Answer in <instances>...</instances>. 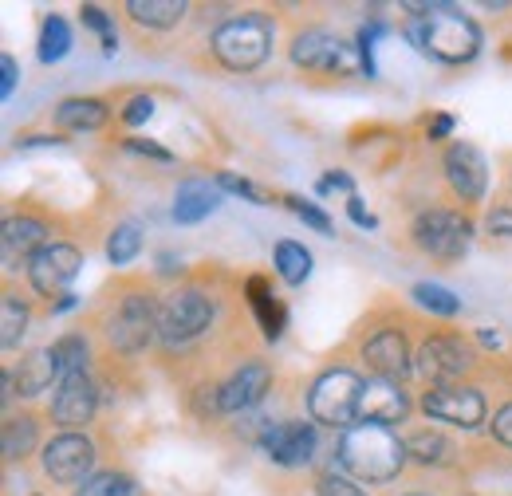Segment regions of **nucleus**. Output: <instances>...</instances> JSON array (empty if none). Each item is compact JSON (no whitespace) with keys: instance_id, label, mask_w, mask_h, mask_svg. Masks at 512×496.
<instances>
[{"instance_id":"obj_17","label":"nucleus","mask_w":512,"mask_h":496,"mask_svg":"<svg viewBox=\"0 0 512 496\" xmlns=\"http://www.w3.org/2000/svg\"><path fill=\"white\" fill-rule=\"evenodd\" d=\"M95 406H99V394H95V382L87 374L79 371L60 378V394L52 402V418L60 426H87L91 414H95Z\"/></svg>"},{"instance_id":"obj_20","label":"nucleus","mask_w":512,"mask_h":496,"mask_svg":"<svg viewBox=\"0 0 512 496\" xmlns=\"http://www.w3.org/2000/svg\"><path fill=\"white\" fill-rule=\"evenodd\" d=\"M4 264H12L16 256H36L40 248H48V229L36 217H8L4 221Z\"/></svg>"},{"instance_id":"obj_34","label":"nucleus","mask_w":512,"mask_h":496,"mask_svg":"<svg viewBox=\"0 0 512 496\" xmlns=\"http://www.w3.org/2000/svg\"><path fill=\"white\" fill-rule=\"evenodd\" d=\"M79 16H83V24H87L91 32H99V40H103V52H107V56H115V48H119V36H115V24L107 20V12H103V8H95V4H83V8H79Z\"/></svg>"},{"instance_id":"obj_21","label":"nucleus","mask_w":512,"mask_h":496,"mask_svg":"<svg viewBox=\"0 0 512 496\" xmlns=\"http://www.w3.org/2000/svg\"><path fill=\"white\" fill-rule=\"evenodd\" d=\"M245 292H249V304H253L256 319H260V327H264V335H268V339H280L288 315H284V304L276 300V292L268 288V280H264V276H249Z\"/></svg>"},{"instance_id":"obj_19","label":"nucleus","mask_w":512,"mask_h":496,"mask_svg":"<svg viewBox=\"0 0 512 496\" xmlns=\"http://www.w3.org/2000/svg\"><path fill=\"white\" fill-rule=\"evenodd\" d=\"M363 359L371 363V371L379 378H390V382H398L402 374L410 371V347H406L402 331H379L375 339H367Z\"/></svg>"},{"instance_id":"obj_47","label":"nucleus","mask_w":512,"mask_h":496,"mask_svg":"<svg viewBox=\"0 0 512 496\" xmlns=\"http://www.w3.org/2000/svg\"><path fill=\"white\" fill-rule=\"evenodd\" d=\"M158 264H162V272H174V256L166 252V256H158Z\"/></svg>"},{"instance_id":"obj_36","label":"nucleus","mask_w":512,"mask_h":496,"mask_svg":"<svg viewBox=\"0 0 512 496\" xmlns=\"http://www.w3.org/2000/svg\"><path fill=\"white\" fill-rule=\"evenodd\" d=\"M213 182L225 189V193H237V197H245V201H256V205H260V201H268V193H264L260 186H253L249 178H237V174H217Z\"/></svg>"},{"instance_id":"obj_23","label":"nucleus","mask_w":512,"mask_h":496,"mask_svg":"<svg viewBox=\"0 0 512 496\" xmlns=\"http://www.w3.org/2000/svg\"><path fill=\"white\" fill-rule=\"evenodd\" d=\"M56 123L64 130H99L107 123V103L103 99H64L56 107Z\"/></svg>"},{"instance_id":"obj_6","label":"nucleus","mask_w":512,"mask_h":496,"mask_svg":"<svg viewBox=\"0 0 512 496\" xmlns=\"http://www.w3.org/2000/svg\"><path fill=\"white\" fill-rule=\"evenodd\" d=\"M213 319V304L197 292V288H182L174 296H166V304L158 311V335L162 343H190L197 339Z\"/></svg>"},{"instance_id":"obj_12","label":"nucleus","mask_w":512,"mask_h":496,"mask_svg":"<svg viewBox=\"0 0 512 496\" xmlns=\"http://www.w3.org/2000/svg\"><path fill=\"white\" fill-rule=\"evenodd\" d=\"M158 331V311L146 296H130L111 319V343L119 351H142Z\"/></svg>"},{"instance_id":"obj_8","label":"nucleus","mask_w":512,"mask_h":496,"mask_svg":"<svg viewBox=\"0 0 512 496\" xmlns=\"http://www.w3.org/2000/svg\"><path fill=\"white\" fill-rule=\"evenodd\" d=\"M95 469V445L83 434H60L44 445V473L60 485H79Z\"/></svg>"},{"instance_id":"obj_30","label":"nucleus","mask_w":512,"mask_h":496,"mask_svg":"<svg viewBox=\"0 0 512 496\" xmlns=\"http://www.w3.org/2000/svg\"><path fill=\"white\" fill-rule=\"evenodd\" d=\"M48 351H52V359H56L60 378L79 374L83 371V363H87V343H83V335H64V339H56Z\"/></svg>"},{"instance_id":"obj_38","label":"nucleus","mask_w":512,"mask_h":496,"mask_svg":"<svg viewBox=\"0 0 512 496\" xmlns=\"http://www.w3.org/2000/svg\"><path fill=\"white\" fill-rule=\"evenodd\" d=\"M150 115H154V99H150V95H134L127 107H123V123H130V126L146 123Z\"/></svg>"},{"instance_id":"obj_44","label":"nucleus","mask_w":512,"mask_h":496,"mask_svg":"<svg viewBox=\"0 0 512 496\" xmlns=\"http://www.w3.org/2000/svg\"><path fill=\"white\" fill-rule=\"evenodd\" d=\"M0 71H4V83H0V95L8 99V95L16 91V79H20V71H16V60H12V56H4V60H0Z\"/></svg>"},{"instance_id":"obj_15","label":"nucleus","mask_w":512,"mask_h":496,"mask_svg":"<svg viewBox=\"0 0 512 496\" xmlns=\"http://www.w3.org/2000/svg\"><path fill=\"white\" fill-rule=\"evenodd\" d=\"M410 414V398L398 382L390 378H371L363 386V398H359V422H371V426H390V422H402Z\"/></svg>"},{"instance_id":"obj_40","label":"nucleus","mask_w":512,"mask_h":496,"mask_svg":"<svg viewBox=\"0 0 512 496\" xmlns=\"http://www.w3.org/2000/svg\"><path fill=\"white\" fill-rule=\"evenodd\" d=\"M127 150L130 154H146V158H154V162H174V154H170L166 146L150 142V138H127Z\"/></svg>"},{"instance_id":"obj_5","label":"nucleus","mask_w":512,"mask_h":496,"mask_svg":"<svg viewBox=\"0 0 512 496\" xmlns=\"http://www.w3.org/2000/svg\"><path fill=\"white\" fill-rule=\"evenodd\" d=\"M414 241L438 260H461L473 241V225L461 213L449 209H430L414 221Z\"/></svg>"},{"instance_id":"obj_29","label":"nucleus","mask_w":512,"mask_h":496,"mask_svg":"<svg viewBox=\"0 0 512 496\" xmlns=\"http://www.w3.org/2000/svg\"><path fill=\"white\" fill-rule=\"evenodd\" d=\"M24 327H28V308L12 296V292H4V300H0V343H4V351H12L20 339H24Z\"/></svg>"},{"instance_id":"obj_37","label":"nucleus","mask_w":512,"mask_h":496,"mask_svg":"<svg viewBox=\"0 0 512 496\" xmlns=\"http://www.w3.org/2000/svg\"><path fill=\"white\" fill-rule=\"evenodd\" d=\"M316 496H367L355 481H347V477H339V473H331V477H323L320 481V493Z\"/></svg>"},{"instance_id":"obj_45","label":"nucleus","mask_w":512,"mask_h":496,"mask_svg":"<svg viewBox=\"0 0 512 496\" xmlns=\"http://www.w3.org/2000/svg\"><path fill=\"white\" fill-rule=\"evenodd\" d=\"M449 130H453V119H449V115H438V119L430 123V138L442 142V138H449Z\"/></svg>"},{"instance_id":"obj_25","label":"nucleus","mask_w":512,"mask_h":496,"mask_svg":"<svg viewBox=\"0 0 512 496\" xmlns=\"http://www.w3.org/2000/svg\"><path fill=\"white\" fill-rule=\"evenodd\" d=\"M276 268L284 284H304L312 276V252L296 241H280L276 245Z\"/></svg>"},{"instance_id":"obj_7","label":"nucleus","mask_w":512,"mask_h":496,"mask_svg":"<svg viewBox=\"0 0 512 496\" xmlns=\"http://www.w3.org/2000/svg\"><path fill=\"white\" fill-rule=\"evenodd\" d=\"M422 410H426L430 418H438V422L461 426V430H473V426L485 422V398H481L473 386H457V382H449V386H430V390L422 394Z\"/></svg>"},{"instance_id":"obj_3","label":"nucleus","mask_w":512,"mask_h":496,"mask_svg":"<svg viewBox=\"0 0 512 496\" xmlns=\"http://www.w3.org/2000/svg\"><path fill=\"white\" fill-rule=\"evenodd\" d=\"M213 52H217V60L225 63V67H233V71H253L272 52V24L264 16L225 20L213 32Z\"/></svg>"},{"instance_id":"obj_32","label":"nucleus","mask_w":512,"mask_h":496,"mask_svg":"<svg viewBox=\"0 0 512 496\" xmlns=\"http://www.w3.org/2000/svg\"><path fill=\"white\" fill-rule=\"evenodd\" d=\"M138 248H142V229L127 221V225H119L115 233H111V241H107V260L111 264H130L134 256H138Z\"/></svg>"},{"instance_id":"obj_4","label":"nucleus","mask_w":512,"mask_h":496,"mask_svg":"<svg viewBox=\"0 0 512 496\" xmlns=\"http://www.w3.org/2000/svg\"><path fill=\"white\" fill-rule=\"evenodd\" d=\"M363 378L351 371H323L308 390V410L320 426H351L359 422V398H363Z\"/></svg>"},{"instance_id":"obj_33","label":"nucleus","mask_w":512,"mask_h":496,"mask_svg":"<svg viewBox=\"0 0 512 496\" xmlns=\"http://www.w3.org/2000/svg\"><path fill=\"white\" fill-rule=\"evenodd\" d=\"M414 300L426 311H434V315H457L461 311V300L442 284H414Z\"/></svg>"},{"instance_id":"obj_31","label":"nucleus","mask_w":512,"mask_h":496,"mask_svg":"<svg viewBox=\"0 0 512 496\" xmlns=\"http://www.w3.org/2000/svg\"><path fill=\"white\" fill-rule=\"evenodd\" d=\"M75 496H142L138 493V481L127 473H99L91 481H83V489Z\"/></svg>"},{"instance_id":"obj_13","label":"nucleus","mask_w":512,"mask_h":496,"mask_svg":"<svg viewBox=\"0 0 512 496\" xmlns=\"http://www.w3.org/2000/svg\"><path fill=\"white\" fill-rule=\"evenodd\" d=\"M473 355L461 339H449V335H438V339H426L422 351H418V371L426 374L434 386H449L457 382V374L469 371Z\"/></svg>"},{"instance_id":"obj_10","label":"nucleus","mask_w":512,"mask_h":496,"mask_svg":"<svg viewBox=\"0 0 512 496\" xmlns=\"http://www.w3.org/2000/svg\"><path fill=\"white\" fill-rule=\"evenodd\" d=\"M446 178L461 201L477 205L485 197V186H489V166H485L481 150L469 142H453L446 150Z\"/></svg>"},{"instance_id":"obj_1","label":"nucleus","mask_w":512,"mask_h":496,"mask_svg":"<svg viewBox=\"0 0 512 496\" xmlns=\"http://www.w3.org/2000/svg\"><path fill=\"white\" fill-rule=\"evenodd\" d=\"M406 8L422 12L418 24L410 28V40L418 52L442 63H469L481 52V28L465 12L449 4H406Z\"/></svg>"},{"instance_id":"obj_2","label":"nucleus","mask_w":512,"mask_h":496,"mask_svg":"<svg viewBox=\"0 0 512 496\" xmlns=\"http://www.w3.org/2000/svg\"><path fill=\"white\" fill-rule=\"evenodd\" d=\"M339 465L359 481L383 485V481H394L398 469L406 465V441H398L386 426H371V422L351 426L339 437Z\"/></svg>"},{"instance_id":"obj_9","label":"nucleus","mask_w":512,"mask_h":496,"mask_svg":"<svg viewBox=\"0 0 512 496\" xmlns=\"http://www.w3.org/2000/svg\"><path fill=\"white\" fill-rule=\"evenodd\" d=\"M79 268H83V256H79V248H71V245H48L28 260L32 288H36L40 296H60V300L67 296L64 292L67 284L79 276Z\"/></svg>"},{"instance_id":"obj_24","label":"nucleus","mask_w":512,"mask_h":496,"mask_svg":"<svg viewBox=\"0 0 512 496\" xmlns=\"http://www.w3.org/2000/svg\"><path fill=\"white\" fill-rule=\"evenodd\" d=\"M127 12L146 28H174L186 16V4L182 0H130Z\"/></svg>"},{"instance_id":"obj_14","label":"nucleus","mask_w":512,"mask_h":496,"mask_svg":"<svg viewBox=\"0 0 512 496\" xmlns=\"http://www.w3.org/2000/svg\"><path fill=\"white\" fill-rule=\"evenodd\" d=\"M292 60L308 71H351L355 67V56L351 48H343L331 32L323 28H308L304 36H296L292 44Z\"/></svg>"},{"instance_id":"obj_41","label":"nucleus","mask_w":512,"mask_h":496,"mask_svg":"<svg viewBox=\"0 0 512 496\" xmlns=\"http://www.w3.org/2000/svg\"><path fill=\"white\" fill-rule=\"evenodd\" d=\"M320 193H335V189H339V193H347V197H355V182H351V174H343V170H331V174H327V178H320Z\"/></svg>"},{"instance_id":"obj_16","label":"nucleus","mask_w":512,"mask_h":496,"mask_svg":"<svg viewBox=\"0 0 512 496\" xmlns=\"http://www.w3.org/2000/svg\"><path fill=\"white\" fill-rule=\"evenodd\" d=\"M268 382H272V371L264 363H245L241 371L217 390V410L221 414H245V410H253L256 402L268 394Z\"/></svg>"},{"instance_id":"obj_27","label":"nucleus","mask_w":512,"mask_h":496,"mask_svg":"<svg viewBox=\"0 0 512 496\" xmlns=\"http://www.w3.org/2000/svg\"><path fill=\"white\" fill-rule=\"evenodd\" d=\"M406 457H414L418 465H449L453 457V445L442 434L426 430V434H414L406 441Z\"/></svg>"},{"instance_id":"obj_22","label":"nucleus","mask_w":512,"mask_h":496,"mask_svg":"<svg viewBox=\"0 0 512 496\" xmlns=\"http://www.w3.org/2000/svg\"><path fill=\"white\" fill-rule=\"evenodd\" d=\"M52 378H60L52 351H32V355L16 367V386H20V394H24V398L44 394V390L52 386Z\"/></svg>"},{"instance_id":"obj_35","label":"nucleus","mask_w":512,"mask_h":496,"mask_svg":"<svg viewBox=\"0 0 512 496\" xmlns=\"http://www.w3.org/2000/svg\"><path fill=\"white\" fill-rule=\"evenodd\" d=\"M284 201H288V209H292L304 225H312V229H320V233H331V217L323 213L320 205H312V201H304V197H296V193H288Z\"/></svg>"},{"instance_id":"obj_42","label":"nucleus","mask_w":512,"mask_h":496,"mask_svg":"<svg viewBox=\"0 0 512 496\" xmlns=\"http://www.w3.org/2000/svg\"><path fill=\"white\" fill-rule=\"evenodd\" d=\"M347 217H351L359 229H375V225H379V221H375V213H367L363 197H347Z\"/></svg>"},{"instance_id":"obj_39","label":"nucleus","mask_w":512,"mask_h":496,"mask_svg":"<svg viewBox=\"0 0 512 496\" xmlns=\"http://www.w3.org/2000/svg\"><path fill=\"white\" fill-rule=\"evenodd\" d=\"M485 229H489L493 237H501V241H512V209H509V205L493 209V213L485 217Z\"/></svg>"},{"instance_id":"obj_26","label":"nucleus","mask_w":512,"mask_h":496,"mask_svg":"<svg viewBox=\"0 0 512 496\" xmlns=\"http://www.w3.org/2000/svg\"><path fill=\"white\" fill-rule=\"evenodd\" d=\"M32 445H36V422H32V418H8V422H4L0 449H4V457H8V461L28 457V453H32Z\"/></svg>"},{"instance_id":"obj_11","label":"nucleus","mask_w":512,"mask_h":496,"mask_svg":"<svg viewBox=\"0 0 512 496\" xmlns=\"http://www.w3.org/2000/svg\"><path fill=\"white\" fill-rule=\"evenodd\" d=\"M264 453L284 465V469H296V465H308L312 453H316V426H304V422H284V426H268L260 437Z\"/></svg>"},{"instance_id":"obj_28","label":"nucleus","mask_w":512,"mask_h":496,"mask_svg":"<svg viewBox=\"0 0 512 496\" xmlns=\"http://www.w3.org/2000/svg\"><path fill=\"white\" fill-rule=\"evenodd\" d=\"M71 48V28H67L64 16H48L44 28H40V60L44 63H60Z\"/></svg>"},{"instance_id":"obj_46","label":"nucleus","mask_w":512,"mask_h":496,"mask_svg":"<svg viewBox=\"0 0 512 496\" xmlns=\"http://www.w3.org/2000/svg\"><path fill=\"white\" fill-rule=\"evenodd\" d=\"M71 308H75V296H71V292H67L64 300H60V304H56V308H52V311H71Z\"/></svg>"},{"instance_id":"obj_18","label":"nucleus","mask_w":512,"mask_h":496,"mask_svg":"<svg viewBox=\"0 0 512 496\" xmlns=\"http://www.w3.org/2000/svg\"><path fill=\"white\" fill-rule=\"evenodd\" d=\"M221 193H225V189L217 186V182H209V178H186V182L178 186V197H174V221H178V225H197V221H205L209 213H217Z\"/></svg>"},{"instance_id":"obj_43","label":"nucleus","mask_w":512,"mask_h":496,"mask_svg":"<svg viewBox=\"0 0 512 496\" xmlns=\"http://www.w3.org/2000/svg\"><path fill=\"white\" fill-rule=\"evenodd\" d=\"M493 434H497V441H505V445H512V402L493 418Z\"/></svg>"},{"instance_id":"obj_48","label":"nucleus","mask_w":512,"mask_h":496,"mask_svg":"<svg viewBox=\"0 0 512 496\" xmlns=\"http://www.w3.org/2000/svg\"><path fill=\"white\" fill-rule=\"evenodd\" d=\"M410 496H430V493H410Z\"/></svg>"}]
</instances>
